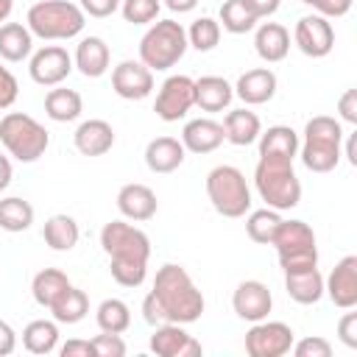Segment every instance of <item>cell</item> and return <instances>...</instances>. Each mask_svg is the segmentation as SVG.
<instances>
[{
	"mask_svg": "<svg viewBox=\"0 0 357 357\" xmlns=\"http://www.w3.org/2000/svg\"><path fill=\"white\" fill-rule=\"evenodd\" d=\"M206 310L204 293L192 282L184 265L165 262L151 284V293L142 298V318L151 326L159 324H195Z\"/></svg>",
	"mask_w": 357,
	"mask_h": 357,
	"instance_id": "obj_1",
	"label": "cell"
},
{
	"mask_svg": "<svg viewBox=\"0 0 357 357\" xmlns=\"http://www.w3.org/2000/svg\"><path fill=\"white\" fill-rule=\"evenodd\" d=\"M100 248L109 257V273L120 287H139L148 279L151 237L128 220H109L100 229Z\"/></svg>",
	"mask_w": 357,
	"mask_h": 357,
	"instance_id": "obj_2",
	"label": "cell"
},
{
	"mask_svg": "<svg viewBox=\"0 0 357 357\" xmlns=\"http://www.w3.org/2000/svg\"><path fill=\"white\" fill-rule=\"evenodd\" d=\"M343 126L329 114H315L307 120L298 137V156L312 173H332L343 156Z\"/></svg>",
	"mask_w": 357,
	"mask_h": 357,
	"instance_id": "obj_3",
	"label": "cell"
},
{
	"mask_svg": "<svg viewBox=\"0 0 357 357\" xmlns=\"http://www.w3.org/2000/svg\"><path fill=\"white\" fill-rule=\"evenodd\" d=\"M25 25L36 39L45 42H67L81 36L86 25V14L78 3L70 0H39L28 8Z\"/></svg>",
	"mask_w": 357,
	"mask_h": 357,
	"instance_id": "obj_4",
	"label": "cell"
},
{
	"mask_svg": "<svg viewBox=\"0 0 357 357\" xmlns=\"http://www.w3.org/2000/svg\"><path fill=\"white\" fill-rule=\"evenodd\" d=\"M254 190L265 206L276 212L296 209L301 204V181L287 159H262L254 167Z\"/></svg>",
	"mask_w": 357,
	"mask_h": 357,
	"instance_id": "obj_5",
	"label": "cell"
},
{
	"mask_svg": "<svg viewBox=\"0 0 357 357\" xmlns=\"http://www.w3.org/2000/svg\"><path fill=\"white\" fill-rule=\"evenodd\" d=\"M187 47V28L181 22L170 17L156 20L139 39V61L153 73H165L184 59Z\"/></svg>",
	"mask_w": 357,
	"mask_h": 357,
	"instance_id": "obj_6",
	"label": "cell"
},
{
	"mask_svg": "<svg viewBox=\"0 0 357 357\" xmlns=\"http://www.w3.org/2000/svg\"><path fill=\"white\" fill-rule=\"evenodd\" d=\"M0 142L17 162H36L50 148V131L25 112H8L0 117Z\"/></svg>",
	"mask_w": 357,
	"mask_h": 357,
	"instance_id": "obj_7",
	"label": "cell"
},
{
	"mask_svg": "<svg viewBox=\"0 0 357 357\" xmlns=\"http://www.w3.org/2000/svg\"><path fill=\"white\" fill-rule=\"evenodd\" d=\"M206 198L212 209L223 218H245L251 209V187L245 181V173L234 165H218L206 173Z\"/></svg>",
	"mask_w": 357,
	"mask_h": 357,
	"instance_id": "obj_8",
	"label": "cell"
},
{
	"mask_svg": "<svg viewBox=\"0 0 357 357\" xmlns=\"http://www.w3.org/2000/svg\"><path fill=\"white\" fill-rule=\"evenodd\" d=\"M271 245L276 248L282 273L304 271V268H315L318 265V240H315V231H312L310 223H304L298 218H290V220L282 218V223H279Z\"/></svg>",
	"mask_w": 357,
	"mask_h": 357,
	"instance_id": "obj_9",
	"label": "cell"
},
{
	"mask_svg": "<svg viewBox=\"0 0 357 357\" xmlns=\"http://www.w3.org/2000/svg\"><path fill=\"white\" fill-rule=\"evenodd\" d=\"M296 340V332L284 321H254L245 332V354L248 357H284Z\"/></svg>",
	"mask_w": 357,
	"mask_h": 357,
	"instance_id": "obj_10",
	"label": "cell"
},
{
	"mask_svg": "<svg viewBox=\"0 0 357 357\" xmlns=\"http://www.w3.org/2000/svg\"><path fill=\"white\" fill-rule=\"evenodd\" d=\"M195 106V78L190 75H167L156 92L153 112L165 123H178Z\"/></svg>",
	"mask_w": 357,
	"mask_h": 357,
	"instance_id": "obj_11",
	"label": "cell"
},
{
	"mask_svg": "<svg viewBox=\"0 0 357 357\" xmlns=\"http://www.w3.org/2000/svg\"><path fill=\"white\" fill-rule=\"evenodd\" d=\"M293 45L307 59H324L335 47V28L321 14H304L293 28Z\"/></svg>",
	"mask_w": 357,
	"mask_h": 357,
	"instance_id": "obj_12",
	"label": "cell"
},
{
	"mask_svg": "<svg viewBox=\"0 0 357 357\" xmlns=\"http://www.w3.org/2000/svg\"><path fill=\"white\" fill-rule=\"evenodd\" d=\"M73 70H75L73 56L61 45H45L36 53H31V61H28L31 81L39 86H59L61 81H67Z\"/></svg>",
	"mask_w": 357,
	"mask_h": 357,
	"instance_id": "obj_13",
	"label": "cell"
},
{
	"mask_svg": "<svg viewBox=\"0 0 357 357\" xmlns=\"http://www.w3.org/2000/svg\"><path fill=\"white\" fill-rule=\"evenodd\" d=\"M231 310H234V315L240 321L254 324V321H262V318L271 315L273 296H271V290H268L265 282H259V279H243L234 287V293H231Z\"/></svg>",
	"mask_w": 357,
	"mask_h": 357,
	"instance_id": "obj_14",
	"label": "cell"
},
{
	"mask_svg": "<svg viewBox=\"0 0 357 357\" xmlns=\"http://www.w3.org/2000/svg\"><path fill=\"white\" fill-rule=\"evenodd\" d=\"M148 349L156 357H201L204 354L201 340H195L184 329V324H159V326H153Z\"/></svg>",
	"mask_w": 357,
	"mask_h": 357,
	"instance_id": "obj_15",
	"label": "cell"
},
{
	"mask_svg": "<svg viewBox=\"0 0 357 357\" xmlns=\"http://www.w3.org/2000/svg\"><path fill=\"white\" fill-rule=\"evenodd\" d=\"M112 89L123 100H145L153 92V70L139 59H126L112 70Z\"/></svg>",
	"mask_w": 357,
	"mask_h": 357,
	"instance_id": "obj_16",
	"label": "cell"
},
{
	"mask_svg": "<svg viewBox=\"0 0 357 357\" xmlns=\"http://www.w3.org/2000/svg\"><path fill=\"white\" fill-rule=\"evenodd\" d=\"M324 296H329V301L337 310L357 307V257L354 254H346L329 271V276H324Z\"/></svg>",
	"mask_w": 357,
	"mask_h": 357,
	"instance_id": "obj_17",
	"label": "cell"
},
{
	"mask_svg": "<svg viewBox=\"0 0 357 357\" xmlns=\"http://www.w3.org/2000/svg\"><path fill=\"white\" fill-rule=\"evenodd\" d=\"M223 142H226L223 123H218L215 117H195V120H187L181 128V145L190 153L204 156V153L218 151Z\"/></svg>",
	"mask_w": 357,
	"mask_h": 357,
	"instance_id": "obj_18",
	"label": "cell"
},
{
	"mask_svg": "<svg viewBox=\"0 0 357 357\" xmlns=\"http://www.w3.org/2000/svg\"><path fill=\"white\" fill-rule=\"evenodd\" d=\"M117 209L126 220L131 223H145L156 215L159 209V201H156V192L148 187V184H139V181H131V184H123L117 190Z\"/></svg>",
	"mask_w": 357,
	"mask_h": 357,
	"instance_id": "obj_19",
	"label": "cell"
},
{
	"mask_svg": "<svg viewBox=\"0 0 357 357\" xmlns=\"http://www.w3.org/2000/svg\"><path fill=\"white\" fill-rule=\"evenodd\" d=\"M279 89V78L271 67H254V70H245L237 84H234V95L245 103V106H262L268 100H273Z\"/></svg>",
	"mask_w": 357,
	"mask_h": 357,
	"instance_id": "obj_20",
	"label": "cell"
},
{
	"mask_svg": "<svg viewBox=\"0 0 357 357\" xmlns=\"http://www.w3.org/2000/svg\"><path fill=\"white\" fill-rule=\"evenodd\" d=\"M112 64V50L103 36H81L73 53V67L84 78H100L109 73Z\"/></svg>",
	"mask_w": 357,
	"mask_h": 357,
	"instance_id": "obj_21",
	"label": "cell"
},
{
	"mask_svg": "<svg viewBox=\"0 0 357 357\" xmlns=\"http://www.w3.org/2000/svg\"><path fill=\"white\" fill-rule=\"evenodd\" d=\"M73 145L81 156H103L114 145V128H112V123H106L100 117H89V120L78 123V128L73 134Z\"/></svg>",
	"mask_w": 357,
	"mask_h": 357,
	"instance_id": "obj_22",
	"label": "cell"
},
{
	"mask_svg": "<svg viewBox=\"0 0 357 357\" xmlns=\"http://www.w3.org/2000/svg\"><path fill=\"white\" fill-rule=\"evenodd\" d=\"M254 50L265 64H279L290 53V31L279 22H259L254 28Z\"/></svg>",
	"mask_w": 357,
	"mask_h": 357,
	"instance_id": "obj_23",
	"label": "cell"
},
{
	"mask_svg": "<svg viewBox=\"0 0 357 357\" xmlns=\"http://www.w3.org/2000/svg\"><path fill=\"white\" fill-rule=\"evenodd\" d=\"M145 165H148V170L151 173H173V170H178L181 165H184V159H187V151H184V145H181V139H176V137H156V139H151L148 145H145Z\"/></svg>",
	"mask_w": 357,
	"mask_h": 357,
	"instance_id": "obj_24",
	"label": "cell"
},
{
	"mask_svg": "<svg viewBox=\"0 0 357 357\" xmlns=\"http://www.w3.org/2000/svg\"><path fill=\"white\" fill-rule=\"evenodd\" d=\"M234 100V86L223 75H201L195 78V106L206 114H218L229 109Z\"/></svg>",
	"mask_w": 357,
	"mask_h": 357,
	"instance_id": "obj_25",
	"label": "cell"
},
{
	"mask_svg": "<svg viewBox=\"0 0 357 357\" xmlns=\"http://www.w3.org/2000/svg\"><path fill=\"white\" fill-rule=\"evenodd\" d=\"M259 145V156L262 159H287L293 162L298 156V131L290 126H268L265 131H259L257 137Z\"/></svg>",
	"mask_w": 357,
	"mask_h": 357,
	"instance_id": "obj_26",
	"label": "cell"
},
{
	"mask_svg": "<svg viewBox=\"0 0 357 357\" xmlns=\"http://www.w3.org/2000/svg\"><path fill=\"white\" fill-rule=\"evenodd\" d=\"M259 131H262V120H259L257 112H251L248 106L231 109V112H226V117H223L226 142H231V145H237V148L254 145L257 137H259Z\"/></svg>",
	"mask_w": 357,
	"mask_h": 357,
	"instance_id": "obj_27",
	"label": "cell"
},
{
	"mask_svg": "<svg viewBox=\"0 0 357 357\" xmlns=\"http://www.w3.org/2000/svg\"><path fill=\"white\" fill-rule=\"evenodd\" d=\"M284 290L296 304H318L324 298V273L315 268L284 273Z\"/></svg>",
	"mask_w": 357,
	"mask_h": 357,
	"instance_id": "obj_28",
	"label": "cell"
},
{
	"mask_svg": "<svg viewBox=\"0 0 357 357\" xmlns=\"http://www.w3.org/2000/svg\"><path fill=\"white\" fill-rule=\"evenodd\" d=\"M33 53V33L22 22H3L0 25V59L20 64Z\"/></svg>",
	"mask_w": 357,
	"mask_h": 357,
	"instance_id": "obj_29",
	"label": "cell"
},
{
	"mask_svg": "<svg viewBox=\"0 0 357 357\" xmlns=\"http://www.w3.org/2000/svg\"><path fill=\"white\" fill-rule=\"evenodd\" d=\"M81 112H84V98L75 89H67L59 84V86H50V92L45 95V114L53 123H73L81 117Z\"/></svg>",
	"mask_w": 357,
	"mask_h": 357,
	"instance_id": "obj_30",
	"label": "cell"
},
{
	"mask_svg": "<svg viewBox=\"0 0 357 357\" xmlns=\"http://www.w3.org/2000/svg\"><path fill=\"white\" fill-rule=\"evenodd\" d=\"M42 237L45 243L53 248V251H73L78 245V237H81V229H78V220L73 215H50L45 220V229H42Z\"/></svg>",
	"mask_w": 357,
	"mask_h": 357,
	"instance_id": "obj_31",
	"label": "cell"
},
{
	"mask_svg": "<svg viewBox=\"0 0 357 357\" xmlns=\"http://www.w3.org/2000/svg\"><path fill=\"white\" fill-rule=\"evenodd\" d=\"M59 337H61L59 335V324L56 321H47V318H36V321H31L22 329V346H25V351L39 354V357L53 354L59 349Z\"/></svg>",
	"mask_w": 357,
	"mask_h": 357,
	"instance_id": "obj_32",
	"label": "cell"
},
{
	"mask_svg": "<svg viewBox=\"0 0 357 357\" xmlns=\"http://www.w3.org/2000/svg\"><path fill=\"white\" fill-rule=\"evenodd\" d=\"M70 284H73V282L67 279L64 271H59V268H42V271L31 279V296H33V301H36L39 307L50 310L53 301H56Z\"/></svg>",
	"mask_w": 357,
	"mask_h": 357,
	"instance_id": "obj_33",
	"label": "cell"
},
{
	"mask_svg": "<svg viewBox=\"0 0 357 357\" xmlns=\"http://www.w3.org/2000/svg\"><path fill=\"white\" fill-rule=\"evenodd\" d=\"M86 312H89V298H86V293H84L81 287H75V284H70V287L53 301V307H50V315H53L56 324H78V321L86 318Z\"/></svg>",
	"mask_w": 357,
	"mask_h": 357,
	"instance_id": "obj_34",
	"label": "cell"
},
{
	"mask_svg": "<svg viewBox=\"0 0 357 357\" xmlns=\"http://www.w3.org/2000/svg\"><path fill=\"white\" fill-rule=\"evenodd\" d=\"M33 226V206L31 201L20 198V195H8L0 198V229L8 234H20L28 231Z\"/></svg>",
	"mask_w": 357,
	"mask_h": 357,
	"instance_id": "obj_35",
	"label": "cell"
},
{
	"mask_svg": "<svg viewBox=\"0 0 357 357\" xmlns=\"http://www.w3.org/2000/svg\"><path fill=\"white\" fill-rule=\"evenodd\" d=\"M95 324L100 332L123 335L131 326V307L123 298H103L95 310Z\"/></svg>",
	"mask_w": 357,
	"mask_h": 357,
	"instance_id": "obj_36",
	"label": "cell"
},
{
	"mask_svg": "<svg viewBox=\"0 0 357 357\" xmlns=\"http://www.w3.org/2000/svg\"><path fill=\"white\" fill-rule=\"evenodd\" d=\"M248 218H245V234L257 243V245H271V240H273V234H276V229H279V223H282V215L276 212V209H271V206H265V209H248L245 212Z\"/></svg>",
	"mask_w": 357,
	"mask_h": 357,
	"instance_id": "obj_37",
	"label": "cell"
},
{
	"mask_svg": "<svg viewBox=\"0 0 357 357\" xmlns=\"http://www.w3.org/2000/svg\"><path fill=\"white\" fill-rule=\"evenodd\" d=\"M218 22H220L223 31H229L234 36L248 33V31H254L259 25V20L243 6V0H223V6L218 11Z\"/></svg>",
	"mask_w": 357,
	"mask_h": 357,
	"instance_id": "obj_38",
	"label": "cell"
},
{
	"mask_svg": "<svg viewBox=\"0 0 357 357\" xmlns=\"http://www.w3.org/2000/svg\"><path fill=\"white\" fill-rule=\"evenodd\" d=\"M220 42V22L215 17H198L192 20V25L187 28V45L198 53H209L215 50Z\"/></svg>",
	"mask_w": 357,
	"mask_h": 357,
	"instance_id": "obj_39",
	"label": "cell"
},
{
	"mask_svg": "<svg viewBox=\"0 0 357 357\" xmlns=\"http://www.w3.org/2000/svg\"><path fill=\"white\" fill-rule=\"evenodd\" d=\"M162 0H120V14L131 25H151L159 20Z\"/></svg>",
	"mask_w": 357,
	"mask_h": 357,
	"instance_id": "obj_40",
	"label": "cell"
},
{
	"mask_svg": "<svg viewBox=\"0 0 357 357\" xmlns=\"http://www.w3.org/2000/svg\"><path fill=\"white\" fill-rule=\"evenodd\" d=\"M290 351L296 357H332V343L321 335H307L301 340H293Z\"/></svg>",
	"mask_w": 357,
	"mask_h": 357,
	"instance_id": "obj_41",
	"label": "cell"
},
{
	"mask_svg": "<svg viewBox=\"0 0 357 357\" xmlns=\"http://www.w3.org/2000/svg\"><path fill=\"white\" fill-rule=\"evenodd\" d=\"M92 349H95V357H126V351H128L123 335H112V332L95 335L92 337Z\"/></svg>",
	"mask_w": 357,
	"mask_h": 357,
	"instance_id": "obj_42",
	"label": "cell"
},
{
	"mask_svg": "<svg viewBox=\"0 0 357 357\" xmlns=\"http://www.w3.org/2000/svg\"><path fill=\"white\" fill-rule=\"evenodd\" d=\"M17 95H20L17 75H14L8 67L0 64V112H3V109H11L14 100H17Z\"/></svg>",
	"mask_w": 357,
	"mask_h": 357,
	"instance_id": "obj_43",
	"label": "cell"
},
{
	"mask_svg": "<svg viewBox=\"0 0 357 357\" xmlns=\"http://www.w3.org/2000/svg\"><path fill=\"white\" fill-rule=\"evenodd\" d=\"M337 340L346 349H357V312L346 310L343 318L337 321Z\"/></svg>",
	"mask_w": 357,
	"mask_h": 357,
	"instance_id": "obj_44",
	"label": "cell"
},
{
	"mask_svg": "<svg viewBox=\"0 0 357 357\" xmlns=\"http://www.w3.org/2000/svg\"><path fill=\"white\" fill-rule=\"evenodd\" d=\"M78 6L86 17H95V20H106L114 11H120V0H78Z\"/></svg>",
	"mask_w": 357,
	"mask_h": 357,
	"instance_id": "obj_45",
	"label": "cell"
},
{
	"mask_svg": "<svg viewBox=\"0 0 357 357\" xmlns=\"http://www.w3.org/2000/svg\"><path fill=\"white\" fill-rule=\"evenodd\" d=\"M351 3L354 0H315L312 8H315V14H321L326 20H340L351 11Z\"/></svg>",
	"mask_w": 357,
	"mask_h": 357,
	"instance_id": "obj_46",
	"label": "cell"
},
{
	"mask_svg": "<svg viewBox=\"0 0 357 357\" xmlns=\"http://www.w3.org/2000/svg\"><path fill=\"white\" fill-rule=\"evenodd\" d=\"M337 114H340L343 123L357 126V89H346L337 98Z\"/></svg>",
	"mask_w": 357,
	"mask_h": 357,
	"instance_id": "obj_47",
	"label": "cell"
},
{
	"mask_svg": "<svg viewBox=\"0 0 357 357\" xmlns=\"http://www.w3.org/2000/svg\"><path fill=\"white\" fill-rule=\"evenodd\" d=\"M56 351H59L61 357H95L92 340H81V337H73V340L61 343Z\"/></svg>",
	"mask_w": 357,
	"mask_h": 357,
	"instance_id": "obj_48",
	"label": "cell"
},
{
	"mask_svg": "<svg viewBox=\"0 0 357 357\" xmlns=\"http://www.w3.org/2000/svg\"><path fill=\"white\" fill-rule=\"evenodd\" d=\"M243 6H245L257 20H271V17L279 11L282 0H243Z\"/></svg>",
	"mask_w": 357,
	"mask_h": 357,
	"instance_id": "obj_49",
	"label": "cell"
},
{
	"mask_svg": "<svg viewBox=\"0 0 357 357\" xmlns=\"http://www.w3.org/2000/svg\"><path fill=\"white\" fill-rule=\"evenodd\" d=\"M14 349H17V332H14V326L8 321L0 318V357L14 354Z\"/></svg>",
	"mask_w": 357,
	"mask_h": 357,
	"instance_id": "obj_50",
	"label": "cell"
},
{
	"mask_svg": "<svg viewBox=\"0 0 357 357\" xmlns=\"http://www.w3.org/2000/svg\"><path fill=\"white\" fill-rule=\"evenodd\" d=\"M11 178H14V167H11V159H8L6 153H0V192H3V190H8Z\"/></svg>",
	"mask_w": 357,
	"mask_h": 357,
	"instance_id": "obj_51",
	"label": "cell"
},
{
	"mask_svg": "<svg viewBox=\"0 0 357 357\" xmlns=\"http://www.w3.org/2000/svg\"><path fill=\"white\" fill-rule=\"evenodd\" d=\"M162 6H167L173 14H190L198 6V0H162Z\"/></svg>",
	"mask_w": 357,
	"mask_h": 357,
	"instance_id": "obj_52",
	"label": "cell"
},
{
	"mask_svg": "<svg viewBox=\"0 0 357 357\" xmlns=\"http://www.w3.org/2000/svg\"><path fill=\"white\" fill-rule=\"evenodd\" d=\"M343 139H346V151H343V156L349 159V165H357V151H354L357 137H354V134H349V137H343Z\"/></svg>",
	"mask_w": 357,
	"mask_h": 357,
	"instance_id": "obj_53",
	"label": "cell"
},
{
	"mask_svg": "<svg viewBox=\"0 0 357 357\" xmlns=\"http://www.w3.org/2000/svg\"><path fill=\"white\" fill-rule=\"evenodd\" d=\"M11 8H14V0H0V25L11 17Z\"/></svg>",
	"mask_w": 357,
	"mask_h": 357,
	"instance_id": "obj_54",
	"label": "cell"
},
{
	"mask_svg": "<svg viewBox=\"0 0 357 357\" xmlns=\"http://www.w3.org/2000/svg\"><path fill=\"white\" fill-rule=\"evenodd\" d=\"M301 3H304V6H312V3H315V0H301Z\"/></svg>",
	"mask_w": 357,
	"mask_h": 357,
	"instance_id": "obj_55",
	"label": "cell"
}]
</instances>
